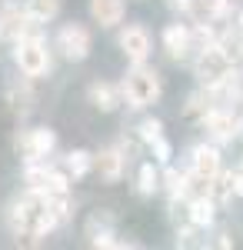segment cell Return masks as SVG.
I'll use <instances>...</instances> for the list:
<instances>
[{"label": "cell", "instance_id": "6da1fadb", "mask_svg": "<svg viewBox=\"0 0 243 250\" xmlns=\"http://www.w3.org/2000/svg\"><path fill=\"white\" fill-rule=\"evenodd\" d=\"M57 224L60 220H57V213H54V207H50V200H47L43 190H27L10 207V227H14L17 237L20 233L23 237H47Z\"/></svg>", "mask_w": 243, "mask_h": 250}, {"label": "cell", "instance_id": "7a4b0ae2", "mask_svg": "<svg viewBox=\"0 0 243 250\" xmlns=\"http://www.w3.org/2000/svg\"><path fill=\"white\" fill-rule=\"evenodd\" d=\"M123 100L133 110H143L150 104L160 100V77L157 70H150L143 63H133V70L123 77Z\"/></svg>", "mask_w": 243, "mask_h": 250}, {"label": "cell", "instance_id": "3957f363", "mask_svg": "<svg viewBox=\"0 0 243 250\" xmlns=\"http://www.w3.org/2000/svg\"><path fill=\"white\" fill-rule=\"evenodd\" d=\"M14 60H17L20 74H27V77H43L50 70V50H47V43L40 37H30V34L14 40Z\"/></svg>", "mask_w": 243, "mask_h": 250}, {"label": "cell", "instance_id": "277c9868", "mask_svg": "<svg viewBox=\"0 0 243 250\" xmlns=\"http://www.w3.org/2000/svg\"><path fill=\"white\" fill-rule=\"evenodd\" d=\"M193 70H197V77H200L203 87H217V83H223L226 77L237 74V70L230 67V60H226L217 47H210V50L200 54V57H193Z\"/></svg>", "mask_w": 243, "mask_h": 250}, {"label": "cell", "instance_id": "5b68a950", "mask_svg": "<svg viewBox=\"0 0 243 250\" xmlns=\"http://www.w3.org/2000/svg\"><path fill=\"white\" fill-rule=\"evenodd\" d=\"M200 124H203V130H206L210 140L223 144V140H233V137H237L240 117H233V110H226V107H210V110L200 117Z\"/></svg>", "mask_w": 243, "mask_h": 250}, {"label": "cell", "instance_id": "8992f818", "mask_svg": "<svg viewBox=\"0 0 243 250\" xmlns=\"http://www.w3.org/2000/svg\"><path fill=\"white\" fill-rule=\"evenodd\" d=\"M57 47L63 50L67 60H87V54H90V30L83 23H67L57 34Z\"/></svg>", "mask_w": 243, "mask_h": 250}, {"label": "cell", "instance_id": "52a82bcc", "mask_svg": "<svg viewBox=\"0 0 243 250\" xmlns=\"http://www.w3.org/2000/svg\"><path fill=\"white\" fill-rule=\"evenodd\" d=\"M57 137L50 127H34V130H23V134L17 137V150L27 160H40V157H47L50 150H54Z\"/></svg>", "mask_w": 243, "mask_h": 250}, {"label": "cell", "instance_id": "ba28073f", "mask_svg": "<svg viewBox=\"0 0 243 250\" xmlns=\"http://www.w3.org/2000/svg\"><path fill=\"white\" fill-rule=\"evenodd\" d=\"M120 50L127 54L130 63H143L147 54H150V34H147V27H140V23L123 27V30H120Z\"/></svg>", "mask_w": 243, "mask_h": 250}, {"label": "cell", "instance_id": "9c48e42d", "mask_svg": "<svg viewBox=\"0 0 243 250\" xmlns=\"http://www.w3.org/2000/svg\"><path fill=\"white\" fill-rule=\"evenodd\" d=\"M163 47L173 60H193V40L187 23H170L163 30Z\"/></svg>", "mask_w": 243, "mask_h": 250}, {"label": "cell", "instance_id": "30bf717a", "mask_svg": "<svg viewBox=\"0 0 243 250\" xmlns=\"http://www.w3.org/2000/svg\"><path fill=\"white\" fill-rule=\"evenodd\" d=\"M34 27V20L27 14V7H7L0 14V37L3 40H20L27 37V30Z\"/></svg>", "mask_w": 243, "mask_h": 250}, {"label": "cell", "instance_id": "8fae6325", "mask_svg": "<svg viewBox=\"0 0 243 250\" xmlns=\"http://www.w3.org/2000/svg\"><path fill=\"white\" fill-rule=\"evenodd\" d=\"M94 167L100 170V177L107 184H117L123 177V167H127V157H123V147H110V150H100V157H94Z\"/></svg>", "mask_w": 243, "mask_h": 250}, {"label": "cell", "instance_id": "7c38bea8", "mask_svg": "<svg viewBox=\"0 0 243 250\" xmlns=\"http://www.w3.org/2000/svg\"><path fill=\"white\" fill-rule=\"evenodd\" d=\"M190 170L206 177V180H213L217 173H220V150L213 147V144H200V147H193V164H190Z\"/></svg>", "mask_w": 243, "mask_h": 250}, {"label": "cell", "instance_id": "4fadbf2b", "mask_svg": "<svg viewBox=\"0 0 243 250\" xmlns=\"http://www.w3.org/2000/svg\"><path fill=\"white\" fill-rule=\"evenodd\" d=\"M217 50L230 60L233 70H240V67H243V30H237V27L223 30V34L217 37Z\"/></svg>", "mask_w": 243, "mask_h": 250}, {"label": "cell", "instance_id": "5bb4252c", "mask_svg": "<svg viewBox=\"0 0 243 250\" xmlns=\"http://www.w3.org/2000/svg\"><path fill=\"white\" fill-rule=\"evenodd\" d=\"M120 100H123V87H113L107 80L90 83V104H94L97 110H117Z\"/></svg>", "mask_w": 243, "mask_h": 250}, {"label": "cell", "instance_id": "9a60e30c", "mask_svg": "<svg viewBox=\"0 0 243 250\" xmlns=\"http://www.w3.org/2000/svg\"><path fill=\"white\" fill-rule=\"evenodd\" d=\"M123 10H127L123 0H90V14L100 27H117L123 20Z\"/></svg>", "mask_w": 243, "mask_h": 250}, {"label": "cell", "instance_id": "2e32d148", "mask_svg": "<svg viewBox=\"0 0 243 250\" xmlns=\"http://www.w3.org/2000/svg\"><path fill=\"white\" fill-rule=\"evenodd\" d=\"M190 14L197 17V23H217L230 14V0H193Z\"/></svg>", "mask_w": 243, "mask_h": 250}, {"label": "cell", "instance_id": "e0dca14e", "mask_svg": "<svg viewBox=\"0 0 243 250\" xmlns=\"http://www.w3.org/2000/svg\"><path fill=\"white\" fill-rule=\"evenodd\" d=\"M187 217H190V224H197V227H210L213 217H217V200L213 197H193V200H187Z\"/></svg>", "mask_w": 243, "mask_h": 250}, {"label": "cell", "instance_id": "ac0fdd59", "mask_svg": "<svg viewBox=\"0 0 243 250\" xmlns=\"http://www.w3.org/2000/svg\"><path fill=\"white\" fill-rule=\"evenodd\" d=\"M23 7H27L34 23H47V20H54L60 14V0H27Z\"/></svg>", "mask_w": 243, "mask_h": 250}, {"label": "cell", "instance_id": "d6986e66", "mask_svg": "<svg viewBox=\"0 0 243 250\" xmlns=\"http://www.w3.org/2000/svg\"><path fill=\"white\" fill-rule=\"evenodd\" d=\"M94 167V154H87V150H74V154H67V173L80 180V177H87Z\"/></svg>", "mask_w": 243, "mask_h": 250}, {"label": "cell", "instance_id": "ffe728a7", "mask_svg": "<svg viewBox=\"0 0 243 250\" xmlns=\"http://www.w3.org/2000/svg\"><path fill=\"white\" fill-rule=\"evenodd\" d=\"M210 197H213L217 204H223V200L233 197V170H230V173L220 170L217 177H213V184H210Z\"/></svg>", "mask_w": 243, "mask_h": 250}, {"label": "cell", "instance_id": "44dd1931", "mask_svg": "<svg viewBox=\"0 0 243 250\" xmlns=\"http://www.w3.org/2000/svg\"><path fill=\"white\" fill-rule=\"evenodd\" d=\"M157 187H160V177H157V170H153V164H140V173H137V190L143 193V197H150Z\"/></svg>", "mask_w": 243, "mask_h": 250}, {"label": "cell", "instance_id": "7402d4cb", "mask_svg": "<svg viewBox=\"0 0 243 250\" xmlns=\"http://www.w3.org/2000/svg\"><path fill=\"white\" fill-rule=\"evenodd\" d=\"M50 167H34V164H30V167H27V173H23V180H27V187H30V190H47V184H50Z\"/></svg>", "mask_w": 243, "mask_h": 250}, {"label": "cell", "instance_id": "603a6c76", "mask_svg": "<svg viewBox=\"0 0 243 250\" xmlns=\"http://www.w3.org/2000/svg\"><path fill=\"white\" fill-rule=\"evenodd\" d=\"M163 184H167V190L173 200H183V190H187V173L173 170V167H167V173H163Z\"/></svg>", "mask_w": 243, "mask_h": 250}, {"label": "cell", "instance_id": "cb8c5ba5", "mask_svg": "<svg viewBox=\"0 0 243 250\" xmlns=\"http://www.w3.org/2000/svg\"><path fill=\"white\" fill-rule=\"evenodd\" d=\"M160 137H163V124L160 120H143L140 124V140L143 144H157Z\"/></svg>", "mask_w": 243, "mask_h": 250}, {"label": "cell", "instance_id": "d4e9b609", "mask_svg": "<svg viewBox=\"0 0 243 250\" xmlns=\"http://www.w3.org/2000/svg\"><path fill=\"white\" fill-rule=\"evenodd\" d=\"M150 147H153V154H157V160H160V164H167V160H170V144L163 140V137H160L157 144H150Z\"/></svg>", "mask_w": 243, "mask_h": 250}, {"label": "cell", "instance_id": "484cf974", "mask_svg": "<svg viewBox=\"0 0 243 250\" xmlns=\"http://www.w3.org/2000/svg\"><path fill=\"white\" fill-rule=\"evenodd\" d=\"M233 193H237V197H243V164H240V170L233 173Z\"/></svg>", "mask_w": 243, "mask_h": 250}, {"label": "cell", "instance_id": "4316f807", "mask_svg": "<svg viewBox=\"0 0 243 250\" xmlns=\"http://www.w3.org/2000/svg\"><path fill=\"white\" fill-rule=\"evenodd\" d=\"M170 7H173V10H180V14H190L193 0H170Z\"/></svg>", "mask_w": 243, "mask_h": 250}, {"label": "cell", "instance_id": "83f0119b", "mask_svg": "<svg viewBox=\"0 0 243 250\" xmlns=\"http://www.w3.org/2000/svg\"><path fill=\"white\" fill-rule=\"evenodd\" d=\"M237 30H243V10H237V23H233Z\"/></svg>", "mask_w": 243, "mask_h": 250}, {"label": "cell", "instance_id": "f1b7e54d", "mask_svg": "<svg viewBox=\"0 0 243 250\" xmlns=\"http://www.w3.org/2000/svg\"><path fill=\"white\" fill-rule=\"evenodd\" d=\"M237 137L243 140V117H240V124H237Z\"/></svg>", "mask_w": 243, "mask_h": 250}]
</instances>
